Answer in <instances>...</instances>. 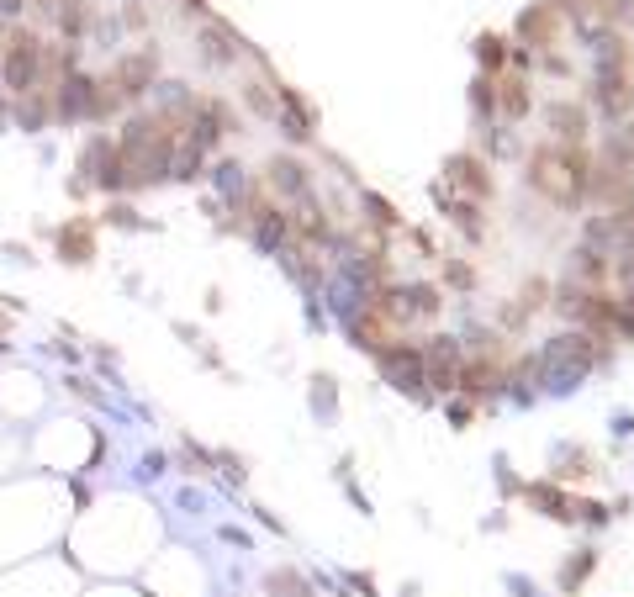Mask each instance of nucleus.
<instances>
[{
	"instance_id": "1",
	"label": "nucleus",
	"mask_w": 634,
	"mask_h": 597,
	"mask_svg": "<svg viewBox=\"0 0 634 597\" xmlns=\"http://www.w3.org/2000/svg\"><path fill=\"white\" fill-rule=\"evenodd\" d=\"M592 159L582 154V143H539L529 154V185L539 196H550L555 207H576L587 196Z\"/></svg>"
},
{
	"instance_id": "2",
	"label": "nucleus",
	"mask_w": 634,
	"mask_h": 597,
	"mask_svg": "<svg viewBox=\"0 0 634 597\" xmlns=\"http://www.w3.org/2000/svg\"><path fill=\"white\" fill-rule=\"evenodd\" d=\"M122 185H148V180H164L175 164V133L164 127L159 117H133L122 127Z\"/></svg>"
},
{
	"instance_id": "3",
	"label": "nucleus",
	"mask_w": 634,
	"mask_h": 597,
	"mask_svg": "<svg viewBox=\"0 0 634 597\" xmlns=\"http://www.w3.org/2000/svg\"><path fill=\"white\" fill-rule=\"evenodd\" d=\"M587 365H592V349H587L582 333H576V339H550L545 360H539V370H545V381L555 391H571L576 381L587 376Z\"/></svg>"
},
{
	"instance_id": "4",
	"label": "nucleus",
	"mask_w": 634,
	"mask_h": 597,
	"mask_svg": "<svg viewBox=\"0 0 634 597\" xmlns=\"http://www.w3.org/2000/svg\"><path fill=\"white\" fill-rule=\"evenodd\" d=\"M37 74H43V43H37L32 32H16L6 43V85L16 96H32Z\"/></svg>"
},
{
	"instance_id": "5",
	"label": "nucleus",
	"mask_w": 634,
	"mask_h": 597,
	"mask_svg": "<svg viewBox=\"0 0 634 597\" xmlns=\"http://www.w3.org/2000/svg\"><path fill=\"white\" fill-rule=\"evenodd\" d=\"M96 96H101L96 80H85V74H64V80H59V96H53V111H59L64 122L96 117Z\"/></svg>"
},
{
	"instance_id": "6",
	"label": "nucleus",
	"mask_w": 634,
	"mask_h": 597,
	"mask_svg": "<svg viewBox=\"0 0 634 597\" xmlns=\"http://www.w3.org/2000/svg\"><path fill=\"white\" fill-rule=\"evenodd\" d=\"M423 354V386H434V391H455V376H460V349L455 339H428Z\"/></svg>"
},
{
	"instance_id": "7",
	"label": "nucleus",
	"mask_w": 634,
	"mask_h": 597,
	"mask_svg": "<svg viewBox=\"0 0 634 597\" xmlns=\"http://www.w3.org/2000/svg\"><path fill=\"white\" fill-rule=\"evenodd\" d=\"M80 170L101 185V191H117L122 185V154H117V143H106V138H90L85 143V159H80Z\"/></svg>"
},
{
	"instance_id": "8",
	"label": "nucleus",
	"mask_w": 634,
	"mask_h": 597,
	"mask_svg": "<svg viewBox=\"0 0 634 597\" xmlns=\"http://www.w3.org/2000/svg\"><path fill=\"white\" fill-rule=\"evenodd\" d=\"M444 185H455V191H465L471 201L492 196V175H487V164H481L476 154H455L450 164H444Z\"/></svg>"
},
{
	"instance_id": "9",
	"label": "nucleus",
	"mask_w": 634,
	"mask_h": 597,
	"mask_svg": "<svg viewBox=\"0 0 634 597\" xmlns=\"http://www.w3.org/2000/svg\"><path fill=\"white\" fill-rule=\"evenodd\" d=\"M154 69H159L154 53H127V59H117V69H111V90L133 101V96H143V90L154 85Z\"/></svg>"
},
{
	"instance_id": "10",
	"label": "nucleus",
	"mask_w": 634,
	"mask_h": 597,
	"mask_svg": "<svg viewBox=\"0 0 634 597\" xmlns=\"http://www.w3.org/2000/svg\"><path fill=\"white\" fill-rule=\"evenodd\" d=\"M381 365H386V376L397 381V386H407V391L423 386V354H418V349L386 344V349H381Z\"/></svg>"
},
{
	"instance_id": "11",
	"label": "nucleus",
	"mask_w": 634,
	"mask_h": 597,
	"mask_svg": "<svg viewBox=\"0 0 634 597\" xmlns=\"http://www.w3.org/2000/svg\"><path fill=\"white\" fill-rule=\"evenodd\" d=\"M545 122H550L555 143H582V138H587V111L571 106V101H555V106L545 111Z\"/></svg>"
},
{
	"instance_id": "12",
	"label": "nucleus",
	"mask_w": 634,
	"mask_h": 597,
	"mask_svg": "<svg viewBox=\"0 0 634 597\" xmlns=\"http://www.w3.org/2000/svg\"><path fill=\"white\" fill-rule=\"evenodd\" d=\"M592 101H598L603 111H608V117H624V111H629V80H624V69H603L598 74V90H592Z\"/></svg>"
},
{
	"instance_id": "13",
	"label": "nucleus",
	"mask_w": 634,
	"mask_h": 597,
	"mask_svg": "<svg viewBox=\"0 0 634 597\" xmlns=\"http://www.w3.org/2000/svg\"><path fill=\"white\" fill-rule=\"evenodd\" d=\"M275 106H281L286 133H291L296 143H307V138H312V111H307V101L296 96V90H281V96H275Z\"/></svg>"
},
{
	"instance_id": "14",
	"label": "nucleus",
	"mask_w": 634,
	"mask_h": 597,
	"mask_svg": "<svg viewBox=\"0 0 634 597\" xmlns=\"http://www.w3.org/2000/svg\"><path fill=\"white\" fill-rule=\"evenodd\" d=\"M265 175H270V185H275L281 196H307V170H302L296 159H270Z\"/></svg>"
},
{
	"instance_id": "15",
	"label": "nucleus",
	"mask_w": 634,
	"mask_h": 597,
	"mask_svg": "<svg viewBox=\"0 0 634 597\" xmlns=\"http://www.w3.org/2000/svg\"><path fill=\"white\" fill-rule=\"evenodd\" d=\"M455 386H465L471 397H492V391H497V370H492V365H481V360H460Z\"/></svg>"
},
{
	"instance_id": "16",
	"label": "nucleus",
	"mask_w": 634,
	"mask_h": 597,
	"mask_svg": "<svg viewBox=\"0 0 634 597\" xmlns=\"http://www.w3.org/2000/svg\"><path fill=\"white\" fill-rule=\"evenodd\" d=\"M286 212H275V207H254V238H259V249H275L286 238Z\"/></svg>"
},
{
	"instance_id": "17",
	"label": "nucleus",
	"mask_w": 634,
	"mask_h": 597,
	"mask_svg": "<svg viewBox=\"0 0 634 597\" xmlns=\"http://www.w3.org/2000/svg\"><path fill=\"white\" fill-rule=\"evenodd\" d=\"M518 32H524V43H534V48H545L550 37H555V6H534L524 22H518Z\"/></svg>"
},
{
	"instance_id": "18",
	"label": "nucleus",
	"mask_w": 634,
	"mask_h": 597,
	"mask_svg": "<svg viewBox=\"0 0 634 597\" xmlns=\"http://www.w3.org/2000/svg\"><path fill=\"white\" fill-rule=\"evenodd\" d=\"M201 48H207L212 64H233L238 59V37L228 27H207V32H201Z\"/></svg>"
},
{
	"instance_id": "19",
	"label": "nucleus",
	"mask_w": 634,
	"mask_h": 597,
	"mask_svg": "<svg viewBox=\"0 0 634 597\" xmlns=\"http://www.w3.org/2000/svg\"><path fill=\"white\" fill-rule=\"evenodd\" d=\"M53 22H59L69 37H80L90 27V11H85V0H59V11H53Z\"/></svg>"
},
{
	"instance_id": "20",
	"label": "nucleus",
	"mask_w": 634,
	"mask_h": 597,
	"mask_svg": "<svg viewBox=\"0 0 634 597\" xmlns=\"http://www.w3.org/2000/svg\"><path fill=\"white\" fill-rule=\"evenodd\" d=\"M529 502H539V508H550V518H576V508L571 502L555 492V487H545V481H539V487H529Z\"/></svg>"
},
{
	"instance_id": "21",
	"label": "nucleus",
	"mask_w": 634,
	"mask_h": 597,
	"mask_svg": "<svg viewBox=\"0 0 634 597\" xmlns=\"http://www.w3.org/2000/svg\"><path fill=\"white\" fill-rule=\"evenodd\" d=\"M265 587H270V597H312V587H307L296 571H270Z\"/></svg>"
},
{
	"instance_id": "22",
	"label": "nucleus",
	"mask_w": 634,
	"mask_h": 597,
	"mask_svg": "<svg viewBox=\"0 0 634 597\" xmlns=\"http://www.w3.org/2000/svg\"><path fill=\"white\" fill-rule=\"evenodd\" d=\"M59 254H69L74 265H80V259H90V228H80V222H74L69 233H59Z\"/></svg>"
},
{
	"instance_id": "23",
	"label": "nucleus",
	"mask_w": 634,
	"mask_h": 597,
	"mask_svg": "<svg viewBox=\"0 0 634 597\" xmlns=\"http://www.w3.org/2000/svg\"><path fill=\"white\" fill-rule=\"evenodd\" d=\"M502 111H508V117H529V85L524 80L502 85Z\"/></svg>"
},
{
	"instance_id": "24",
	"label": "nucleus",
	"mask_w": 634,
	"mask_h": 597,
	"mask_svg": "<svg viewBox=\"0 0 634 597\" xmlns=\"http://www.w3.org/2000/svg\"><path fill=\"white\" fill-rule=\"evenodd\" d=\"M592 566H598V550H582V561L561 571V587H566V592H576V587L587 582V571H592Z\"/></svg>"
},
{
	"instance_id": "25",
	"label": "nucleus",
	"mask_w": 634,
	"mask_h": 597,
	"mask_svg": "<svg viewBox=\"0 0 634 597\" xmlns=\"http://www.w3.org/2000/svg\"><path fill=\"white\" fill-rule=\"evenodd\" d=\"M576 259H582V265H576V275H582V281H592V286H598L603 275H608V265H603V254H598V249H582Z\"/></svg>"
},
{
	"instance_id": "26",
	"label": "nucleus",
	"mask_w": 634,
	"mask_h": 597,
	"mask_svg": "<svg viewBox=\"0 0 634 597\" xmlns=\"http://www.w3.org/2000/svg\"><path fill=\"white\" fill-rule=\"evenodd\" d=\"M476 59L487 64V69H502V59H508V53H502L497 37H476Z\"/></svg>"
},
{
	"instance_id": "27",
	"label": "nucleus",
	"mask_w": 634,
	"mask_h": 597,
	"mask_svg": "<svg viewBox=\"0 0 634 597\" xmlns=\"http://www.w3.org/2000/svg\"><path fill=\"white\" fill-rule=\"evenodd\" d=\"M217 185H222V196H244V170H238V164H222Z\"/></svg>"
},
{
	"instance_id": "28",
	"label": "nucleus",
	"mask_w": 634,
	"mask_h": 597,
	"mask_svg": "<svg viewBox=\"0 0 634 597\" xmlns=\"http://www.w3.org/2000/svg\"><path fill=\"white\" fill-rule=\"evenodd\" d=\"M365 207L376 212V222H381V228H397V212H391V207H386L381 196H365Z\"/></svg>"
},
{
	"instance_id": "29",
	"label": "nucleus",
	"mask_w": 634,
	"mask_h": 597,
	"mask_svg": "<svg viewBox=\"0 0 634 597\" xmlns=\"http://www.w3.org/2000/svg\"><path fill=\"white\" fill-rule=\"evenodd\" d=\"M27 6V0H0V11H22Z\"/></svg>"
},
{
	"instance_id": "30",
	"label": "nucleus",
	"mask_w": 634,
	"mask_h": 597,
	"mask_svg": "<svg viewBox=\"0 0 634 597\" xmlns=\"http://www.w3.org/2000/svg\"><path fill=\"white\" fill-rule=\"evenodd\" d=\"M0 80H6V48H0Z\"/></svg>"
}]
</instances>
